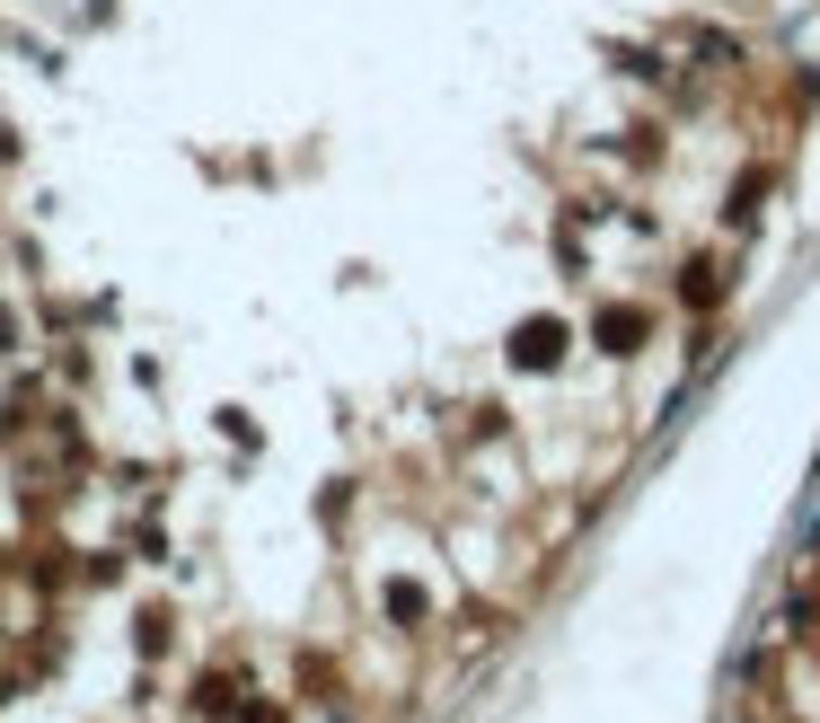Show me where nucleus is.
I'll return each mask as SVG.
<instances>
[{
  "label": "nucleus",
  "instance_id": "f257e3e1",
  "mask_svg": "<svg viewBox=\"0 0 820 723\" xmlns=\"http://www.w3.org/2000/svg\"><path fill=\"white\" fill-rule=\"evenodd\" d=\"M556 345H565V326H556V318H538V326H521L512 362H521V371H547V362H556Z\"/></svg>",
  "mask_w": 820,
  "mask_h": 723
}]
</instances>
